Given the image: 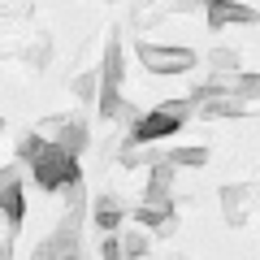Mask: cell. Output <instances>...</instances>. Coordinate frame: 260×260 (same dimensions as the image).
<instances>
[{
  "label": "cell",
  "mask_w": 260,
  "mask_h": 260,
  "mask_svg": "<svg viewBox=\"0 0 260 260\" xmlns=\"http://www.w3.org/2000/svg\"><path fill=\"white\" fill-rule=\"evenodd\" d=\"M30 178H35L39 191H70V186L83 182V169H78V160L70 156V152H61L56 143H48L44 152H39L35 160H30Z\"/></svg>",
  "instance_id": "cell-2"
},
{
  "label": "cell",
  "mask_w": 260,
  "mask_h": 260,
  "mask_svg": "<svg viewBox=\"0 0 260 260\" xmlns=\"http://www.w3.org/2000/svg\"><path fill=\"white\" fill-rule=\"evenodd\" d=\"M143 204H174V165H156L148 178V191H143Z\"/></svg>",
  "instance_id": "cell-7"
},
{
  "label": "cell",
  "mask_w": 260,
  "mask_h": 260,
  "mask_svg": "<svg viewBox=\"0 0 260 260\" xmlns=\"http://www.w3.org/2000/svg\"><path fill=\"white\" fill-rule=\"evenodd\" d=\"M65 260H83V256H65Z\"/></svg>",
  "instance_id": "cell-20"
},
{
  "label": "cell",
  "mask_w": 260,
  "mask_h": 260,
  "mask_svg": "<svg viewBox=\"0 0 260 260\" xmlns=\"http://www.w3.org/2000/svg\"><path fill=\"white\" fill-rule=\"evenodd\" d=\"M52 130H56V139H48V143H56V148L70 152L74 160L83 156L87 143H91V139H87V126H83L78 117H61V121H52Z\"/></svg>",
  "instance_id": "cell-4"
},
{
  "label": "cell",
  "mask_w": 260,
  "mask_h": 260,
  "mask_svg": "<svg viewBox=\"0 0 260 260\" xmlns=\"http://www.w3.org/2000/svg\"><path fill=\"white\" fill-rule=\"evenodd\" d=\"M5 182H22V165H5L0 169V186Z\"/></svg>",
  "instance_id": "cell-19"
},
{
  "label": "cell",
  "mask_w": 260,
  "mask_h": 260,
  "mask_svg": "<svg viewBox=\"0 0 260 260\" xmlns=\"http://www.w3.org/2000/svg\"><path fill=\"white\" fill-rule=\"evenodd\" d=\"M74 95H83V100L100 95V78H95V74H83V78H74Z\"/></svg>",
  "instance_id": "cell-17"
},
{
  "label": "cell",
  "mask_w": 260,
  "mask_h": 260,
  "mask_svg": "<svg viewBox=\"0 0 260 260\" xmlns=\"http://www.w3.org/2000/svg\"><path fill=\"white\" fill-rule=\"evenodd\" d=\"M208 22H213V26H230V22L251 26V22H260V13L251 9V5H225V0H208Z\"/></svg>",
  "instance_id": "cell-5"
},
{
  "label": "cell",
  "mask_w": 260,
  "mask_h": 260,
  "mask_svg": "<svg viewBox=\"0 0 260 260\" xmlns=\"http://www.w3.org/2000/svg\"><path fill=\"white\" fill-rule=\"evenodd\" d=\"M44 148H48V139H44V135H39V130H26V135L18 139V165H30V160H35Z\"/></svg>",
  "instance_id": "cell-14"
},
{
  "label": "cell",
  "mask_w": 260,
  "mask_h": 260,
  "mask_svg": "<svg viewBox=\"0 0 260 260\" xmlns=\"http://www.w3.org/2000/svg\"><path fill=\"white\" fill-rule=\"evenodd\" d=\"M195 113H200V117H243L247 104L234 100V95H208L204 104H195Z\"/></svg>",
  "instance_id": "cell-10"
},
{
  "label": "cell",
  "mask_w": 260,
  "mask_h": 260,
  "mask_svg": "<svg viewBox=\"0 0 260 260\" xmlns=\"http://www.w3.org/2000/svg\"><path fill=\"white\" fill-rule=\"evenodd\" d=\"M91 221H95V230H100V234H117L121 208H117V200H113V195H100V200L91 204Z\"/></svg>",
  "instance_id": "cell-9"
},
{
  "label": "cell",
  "mask_w": 260,
  "mask_h": 260,
  "mask_svg": "<svg viewBox=\"0 0 260 260\" xmlns=\"http://www.w3.org/2000/svg\"><path fill=\"white\" fill-rule=\"evenodd\" d=\"M117 243H121V260H143V256H148V247H152V239H148L143 230L117 234Z\"/></svg>",
  "instance_id": "cell-12"
},
{
  "label": "cell",
  "mask_w": 260,
  "mask_h": 260,
  "mask_svg": "<svg viewBox=\"0 0 260 260\" xmlns=\"http://www.w3.org/2000/svg\"><path fill=\"white\" fill-rule=\"evenodd\" d=\"M191 113H195V100H191V95H186V100H165V104H156L152 113H143V117L130 121L126 148H143V143H156V139H174Z\"/></svg>",
  "instance_id": "cell-1"
},
{
  "label": "cell",
  "mask_w": 260,
  "mask_h": 260,
  "mask_svg": "<svg viewBox=\"0 0 260 260\" xmlns=\"http://www.w3.org/2000/svg\"><path fill=\"white\" fill-rule=\"evenodd\" d=\"M121 160H126V165H148V169H156V165H165V152H152V148H126V152H121Z\"/></svg>",
  "instance_id": "cell-16"
},
{
  "label": "cell",
  "mask_w": 260,
  "mask_h": 260,
  "mask_svg": "<svg viewBox=\"0 0 260 260\" xmlns=\"http://www.w3.org/2000/svg\"><path fill=\"white\" fill-rule=\"evenodd\" d=\"M208 65H217L221 74H243L239 52H230V48H213V52H208Z\"/></svg>",
  "instance_id": "cell-15"
},
{
  "label": "cell",
  "mask_w": 260,
  "mask_h": 260,
  "mask_svg": "<svg viewBox=\"0 0 260 260\" xmlns=\"http://www.w3.org/2000/svg\"><path fill=\"white\" fill-rule=\"evenodd\" d=\"M0 130H5V121H0Z\"/></svg>",
  "instance_id": "cell-21"
},
{
  "label": "cell",
  "mask_w": 260,
  "mask_h": 260,
  "mask_svg": "<svg viewBox=\"0 0 260 260\" xmlns=\"http://www.w3.org/2000/svg\"><path fill=\"white\" fill-rule=\"evenodd\" d=\"M100 260H121V243H117V234H104V243H100Z\"/></svg>",
  "instance_id": "cell-18"
},
{
  "label": "cell",
  "mask_w": 260,
  "mask_h": 260,
  "mask_svg": "<svg viewBox=\"0 0 260 260\" xmlns=\"http://www.w3.org/2000/svg\"><path fill=\"white\" fill-rule=\"evenodd\" d=\"M135 221L152 225V230H174V204H139L135 208Z\"/></svg>",
  "instance_id": "cell-11"
},
{
  "label": "cell",
  "mask_w": 260,
  "mask_h": 260,
  "mask_svg": "<svg viewBox=\"0 0 260 260\" xmlns=\"http://www.w3.org/2000/svg\"><path fill=\"white\" fill-rule=\"evenodd\" d=\"M165 160L169 165H182V169H200V165H208V148H174V152H165Z\"/></svg>",
  "instance_id": "cell-13"
},
{
  "label": "cell",
  "mask_w": 260,
  "mask_h": 260,
  "mask_svg": "<svg viewBox=\"0 0 260 260\" xmlns=\"http://www.w3.org/2000/svg\"><path fill=\"white\" fill-rule=\"evenodd\" d=\"M0 217H5L9 230L22 225V217H26V191H22V182H5L0 186Z\"/></svg>",
  "instance_id": "cell-6"
},
{
  "label": "cell",
  "mask_w": 260,
  "mask_h": 260,
  "mask_svg": "<svg viewBox=\"0 0 260 260\" xmlns=\"http://www.w3.org/2000/svg\"><path fill=\"white\" fill-rule=\"evenodd\" d=\"M200 56L191 48H174V44H139V65L148 74H186L195 70Z\"/></svg>",
  "instance_id": "cell-3"
},
{
  "label": "cell",
  "mask_w": 260,
  "mask_h": 260,
  "mask_svg": "<svg viewBox=\"0 0 260 260\" xmlns=\"http://www.w3.org/2000/svg\"><path fill=\"white\" fill-rule=\"evenodd\" d=\"M95 78H100V91H121V44L117 39L104 48V65L95 70Z\"/></svg>",
  "instance_id": "cell-8"
}]
</instances>
